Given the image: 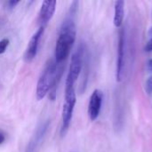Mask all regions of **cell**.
<instances>
[{"label":"cell","mask_w":152,"mask_h":152,"mask_svg":"<svg viewBox=\"0 0 152 152\" xmlns=\"http://www.w3.org/2000/svg\"><path fill=\"white\" fill-rule=\"evenodd\" d=\"M77 2H73L60 29L54 53V61L57 64H61L67 59L76 41L77 28L74 16L77 11Z\"/></svg>","instance_id":"cell-1"},{"label":"cell","mask_w":152,"mask_h":152,"mask_svg":"<svg viewBox=\"0 0 152 152\" xmlns=\"http://www.w3.org/2000/svg\"><path fill=\"white\" fill-rule=\"evenodd\" d=\"M56 70H57V63L53 60H49L45 64V67L37 85L36 96L38 101L42 100L49 93L53 83Z\"/></svg>","instance_id":"cell-2"},{"label":"cell","mask_w":152,"mask_h":152,"mask_svg":"<svg viewBox=\"0 0 152 152\" xmlns=\"http://www.w3.org/2000/svg\"><path fill=\"white\" fill-rule=\"evenodd\" d=\"M77 102V95L75 87H65V102L61 112V135H64L69 128L75 105Z\"/></svg>","instance_id":"cell-3"},{"label":"cell","mask_w":152,"mask_h":152,"mask_svg":"<svg viewBox=\"0 0 152 152\" xmlns=\"http://www.w3.org/2000/svg\"><path fill=\"white\" fill-rule=\"evenodd\" d=\"M84 53L85 47L80 45L76 52L71 56L69 69L66 78L65 87H75V83L77 82L84 66Z\"/></svg>","instance_id":"cell-4"},{"label":"cell","mask_w":152,"mask_h":152,"mask_svg":"<svg viewBox=\"0 0 152 152\" xmlns=\"http://www.w3.org/2000/svg\"><path fill=\"white\" fill-rule=\"evenodd\" d=\"M125 55H126V36H125V29L121 28L118 36L117 65H116V79L118 82H121L123 78L124 67H125Z\"/></svg>","instance_id":"cell-5"},{"label":"cell","mask_w":152,"mask_h":152,"mask_svg":"<svg viewBox=\"0 0 152 152\" xmlns=\"http://www.w3.org/2000/svg\"><path fill=\"white\" fill-rule=\"evenodd\" d=\"M51 121L48 119L42 124H40L37 127V130L35 131L34 134L32 135L30 141L28 143V146L26 148L25 152H36V151L40 147V145L43 142V140L46 134V132L48 131L49 126H50Z\"/></svg>","instance_id":"cell-6"},{"label":"cell","mask_w":152,"mask_h":152,"mask_svg":"<svg viewBox=\"0 0 152 152\" xmlns=\"http://www.w3.org/2000/svg\"><path fill=\"white\" fill-rule=\"evenodd\" d=\"M102 100H103L102 92L99 89H95L91 94L88 103V110H87L88 117L91 121H94L98 118L102 110Z\"/></svg>","instance_id":"cell-7"},{"label":"cell","mask_w":152,"mask_h":152,"mask_svg":"<svg viewBox=\"0 0 152 152\" xmlns=\"http://www.w3.org/2000/svg\"><path fill=\"white\" fill-rule=\"evenodd\" d=\"M44 32H45V27L40 26L39 28L31 37V38L28 44L26 52H25L26 61H28V62L32 61L36 58V56L37 54L38 47H39V42L42 38V36L44 35Z\"/></svg>","instance_id":"cell-8"},{"label":"cell","mask_w":152,"mask_h":152,"mask_svg":"<svg viewBox=\"0 0 152 152\" xmlns=\"http://www.w3.org/2000/svg\"><path fill=\"white\" fill-rule=\"evenodd\" d=\"M56 4L57 2L54 0H46L43 2L38 17V21L42 27H45L53 18L56 10Z\"/></svg>","instance_id":"cell-9"},{"label":"cell","mask_w":152,"mask_h":152,"mask_svg":"<svg viewBox=\"0 0 152 152\" xmlns=\"http://www.w3.org/2000/svg\"><path fill=\"white\" fill-rule=\"evenodd\" d=\"M114 7L113 23L116 28H121L125 18V2L121 0L116 1Z\"/></svg>","instance_id":"cell-10"},{"label":"cell","mask_w":152,"mask_h":152,"mask_svg":"<svg viewBox=\"0 0 152 152\" xmlns=\"http://www.w3.org/2000/svg\"><path fill=\"white\" fill-rule=\"evenodd\" d=\"M62 64V63H61ZM60 64L61 66L58 67V64H57V70H56V73H55V77H54V79H53V86L49 91V98L51 101H54L56 99V95H57V88H58V86L60 84V81H61V78L62 77V73H63V69H64V67Z\"/></svg>","instance_id":"cell-11"},{"label":"cell","mask_w":152,"mask_h":152,"mask_svg":"<svg viewBox=\"0 0 152 152\" xmlns=\"http://www.w3.org/2000/svg\"><path fill=\"white\" fill-rule=\"evenodd\" d=\"M145 91L148 95H152V76H151L145 82Z\"/></svg>","instance_id":"cell-12"},{"label":"cell","mask_w":152,"mask_h":152,"mask_svg":"<svg viewBox=\"0 0 152 152\" xmlns=\"http://www.w3.org/2000/svg\"><path fill=\"white\" fill-rule=\"evenodd\" d=\"M9 43L10 41L8 38H4L0 41V54L4 53L6 51V48L8 47Z\"/></svg>","instance_id":"cell-13"},{"label":"cell","mask_w":152,"mask_h":152,"mask_svg":"<svg viewBox=\"0 0 152 152\" xmlns=\"http://www.w3.org/2000/svg\"><path fill=\"white\" fill-rule=\"evenodd\" d=\"M144 51L147 53H151L152 52V37L146 43L144 46Z\"/></svg>","instance_id":"cell-14"},{"label":"cell","mask_w":152,"mask_h":152,"mask_svg":"<svg viewBox=\"0 0 152 152\" xmlns=\"http://www.w3.org/2000/svg\"><path fill=\"white\" fill-rule=\"evenodd\" d=\"M20 3V1H14V0H11V1H9V2H7V5H8V7L9 8H11V9H12V8H14L18 4Z\"/></svg>","instance_id":"cell-15"},{"label":"cell","mask_w":152,"mask_h":152,"mask_svg":"<svg viewBox=\"0 0 152 152\" xmlns=\"http://www.w3.org/2000/svg\"><path fill=\"white\" fill-rule=\"evenodd\" d=\"M4 140H5V135H4V134L0 130V145L4 142Z\"/></svg>","instance_id":"cell-16"},{"label":"cell","mask_w":152,"mask_h":152,"mask_svg":"<svg viewBox=\"0 0 152 152\" xmlns=\"http://www.w3.org/2000/svg\"><path fill=\"white\" fill-rule=\"evenodd\" d=\"M147 69L152 72V59L148 61V62H147Z\"/></svg>","instance_id":"cell-17"},{"label":"cell","mask_w":152,"mask_h":152,"mask_svg":"<svg viewBox=\"0 0 152 152\" xmlns=\"http://www.w3.org/2000/svg\"><path fill=\"white\" fill-rule=\"evenodd\" d=\"M148 34H149V36H151L152 37V27L149 29V31H148Z\"/></svg>","instance_id":"cell-18"}]
</instances>
